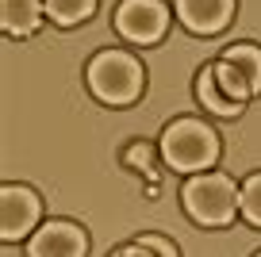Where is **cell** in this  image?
<instances>
[{
  "mask_svg": "<svg viewBox=\"0 0 261 257\" xmlns=\"http://www.w3.org/2000/svg\"><path fill=\"white\" fill-rule=\"evenodd\" d=\"M238 215L246 219L250 226L261 230V173L242 181V192H238Z\"/></svg>",
  "mask_w": 261,
  "mask_h": 257,
  "instance_id": "cell-12",
  "label": "cell"
},
{
  "mask_svg": "<svg viewBox=\"0 0 261 257\" xmlns=\"http://www.w3.org/2000/svg\"><path fill=\"white\" fill-rule=\"evenodd\" d=\"M89 238L69 219H50L27 238V257H85Z\"/></svg>",
  "mask_w": 261,
  "mask_h": 257,
  "instance_id": "cell-6",
  "label": "cell"
},
{
  "mask_svg": "<svg viewBox=\"0 0 261 257\" xmlns=\"http://www.w3.org/2000/svg\"><path fill=\"white\" fill-rule=\"evenodd\" d=\"M219 135H215L212 127H207L204 119H192V115H185V119H173L169 127H165L162 135V158L169 169H177V173H212V165L219 161Z\"/></svg>",
  "mask_w": 261,
  "mask_h": 257,
  "instance_id": "cell-1",
  "label": "cell"
},
{
  "mask_svg": "<svg viewBox=\"0 0 261 257\" xmlns=\"http://www.w3.org/2000/svg\"><path fill=\"white\" fill-rule=\"evenodd\" d=\"M223 58H227V62L234 65L246 81H250L253 96H257V92H261V50L253 46V42H238V46H227V50H223Z\"/></svg>",
  "mask_w": 261,
  "mask_h": 257,
  "instance_id": "cell-10",
  "label": "cell"
},
{
  "mask_svg": "<svg viewBox=\"0 0 261 257\" xmlns=\"http://www.w3.org/2000/svg\"><path fill=\"white\" fill-rule=\"evenodd\" d=\"M108 257H119V249H115V253H108Z\"/></svg>",
  "mask_w": 261,
  "mask_h": 257,
  "instance_id": "cell-17",
  "label": "cell"
},
{
  "mask_svg": "<svg viewBox=\"0 0 261 257\" xmlns=\"http://www.w3.org/2000/svg\"><path fill=\"white\" fill-rule=\"evenodd\" d=\"M85 81H89L92 96L112 108L135 104L142 96V85H146L142 62L135 54H127V50H100L89 62V69H85Z\"/></svg>",
  "mask_w": 261,
  "mask_h": 257,
  "instance_id": "cell-2",
  "label": "cell"
},
{
  "mask_svg": "<svg viewBox=\"0 0 261 257\" xmlns=\"http://www.w3.org/2000/svg\"><path fill=\"white\" fill-rule=\"evenodd\" d=\"M123 165H130L135 173H150V165H154V150H150L146 142H130L127 150H123Z\"/></svg>",
  "mask_w": 261,
  "mask_h": 257,
  "instance_id": "cell-14",
  "label": "cell"
},
{
  "mask_svg": "<svg viewBox=\"0 0 261 257\" xmlns=\"http://www.w3.org/2000/svg\"><path fill=\"white\" fill-rule=\"evenodd\" d=\"M196 100H200L212 115H227V119L242 115V108H246V104H238V100L219 85V77H215L212 65H204V69L196 73Z\"/></svg>",
  "mask_w": 261,
  "mask_h": 257,
  "instance_id": "cell-9",
  "label": "cell"
},
{
  "mask_svg": "<svg viewBox=\"0 0 261 257\" xmlns=\"http://www.w3.org/2000/svg\"><path fill=\"white\" fill-rule=\"evenodd\" d=\"M42 19H46V8L42 0H0V23L12 39H31L39 35Z\"/></svg>",
  "mask_w": 261,
  "mask_h": 257,
  "instance_id": "cell-8",
  "label": "cell"
},
{
  "mask_svg": "<svg viewBox=\"0 0 261 257\" xmlns=\"http://www.w3.org/2000/svg\"><path fill=\"white\" fill-rule=\"evenodd\" d=\"M212 69H215V77H219V85L230 92V96L238 100V104H246V100L253 96V89H250V81L242 77V73L234 69V65L227 62V58H219V62H212Z\"/></svg>",
  "mask_w": 261,
  "mask_h": 257,
  "instance_id": "cell-13",
  "label": "cell"
},
{
  "mask_svg": "<svg viewBox=\"0 0 261 257\" xmlns=\"http://www.w3.org/2000/svg\"><path fill=\"white\" fill-rule=\"evenodd\" d=\"M173 8L192 35H219L234 16V0H173Z\"/></svg>",
  "mask_w": 261,
  "mask_h": 257,
  "instance_id": "cell-7",
  "label": "cell"
},
{
  "mask_svg": "<svg viewBox=\"0 0 261 257\" xmlns=\"http://www.w3.org/2000/svg\"><path fill=\"white\" fill-rule=\"evenodd\" d=\"M119 257H158V253L146 249L142 242H127V246H119Z\"/></svg>",
  "mask_w": 261,
  "mask_h": 257,
  "instance_id": "cell-16",
  "label": "cell"
},
{
  "mask_svg": "<svg viewBox=\"0 0 261 257\" xmlns=\"http://www.w3.org/2000/svg\"><path fill=\"white\" fill-rule=\"evenodd\" d=\"M238 192L242 188H234L227 173H196V177H188L180 200L200 226H227L238 215Z\"/></svg>",
  "mask_w": 261,
  "mask_h": 257,
  "instance_id": "cell-3",
  "label": "cell"
},
{
  "mask_svg": "<svg viewBox=\"0 0 261 257\" xmlns=\"http://www.w3.org/2000/svg\"><path fill=\"white\" fill-rule=\"evenodd\" d=\"M257 257H261V253H257Z\"/></svg>",
  "mask_w": 261,
  "mask_h": 257,
  "instance_id": "cell-18",
  "label": "cell"
},
{
  "mask_svg": "<svg viewBox=\"0 0 261 257\" xmlns=\"http://www.w3.org/2000/svg\"><path fill=\"white\" fill-rule=\"evenodd\" d=\"M135 242H142L146 249H154L158 257H180V253H177V246H173L169 238H162V234H139Z\"/></svg>",
  "mask_w": 261,
  "mask_h": 257,
  "instance_id": "cell-15",
  "label": "cell"
},
{
  "mask_svg": "<svg viewBox=\"0 0 261 257\" xmlns=\"http://www.w3.org/2000/svg\"><path fill=\"white\" fill-rule=\"evenodd\" d=\"M115 31L127 42L150 46L169 31V8L162 0H123L115 8Z\"/></svg>",
  "mask_w": 261,
  "mask_h": 257,
  "instance_id": "cell-5",
  "label": "cell"
},
{
  "mask_svg": "<svg viewBox=\"0 0 261 257\" xmlns=\"http://www.w3.org/2000/svg\"><path fill=\"white\" fill-rule=\"evenodd\" d=\"M39 215H42V203H39L35 188H27V185L0 188V238H4V246L31 238L39 230Z\"/></svg>",
  "mask_w": 261,
  "mask_h": 257,
  "instance_id": "cell-4",
  "label": "cell"
},
{
  "mask_svg": "<svg viewBox=\"0 0 261 257\" xmlns=\"http://www.w3.org/2000/svg\"><path fill=\"white\" fill-rule=\"evenodd\" d=\"M42 8H46L50 23L58 27H77L96 12V0H42Z\"/></svg>",
  "mask_w": 261,
  "mask_h": 257,
  "instance_id": "cell-11",
  "label": "cell"
}]
</instances>
